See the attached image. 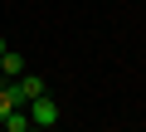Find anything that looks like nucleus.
Listing matches in <instances>:
<instances>
[{
  "label": "nucleus",
  "mask_w": 146,
  "mask_h": 132,
  "mask_svg": "<svg viewBox=\"0 0 146 132\" xmlns=\"http://www.w3.org/2000/svg\"><path fill=\"white\" fill-rule=\"evenodd\" d=\"M29 122H34V127H54V122H58V108H54L49 93H39V98L29 103Z\"/></svg>",
  "instance_id": "obj_1"
},
{
  "label": "nucleus",
  "mask_w": 146,
  "mask_h": 132,
  "mask_svg": "<svg viewBox=\"0 0 146 132\" xmlns=\"http://www.w3.org/2000/svg\"><path fill=\"white\" fill-rule=\"evenodd\" d=\"M15 93H20V103H34V98L44 93V78H39V74H20V78H15Z\"/></svg>",
  "instance_id": "obj_2"
},
{
  "label": "nucleus",
  "mask_w": 146,
  "mask_h": 132,
  "mask_svg": "<svg viewBox=\"0 0 146 132\" xmlns=\"http://www.w3.org/2000/svg\"><path fill=\"white\" fill-rule=\"evenodd\" d=\"M10 108H20V93H15V78H5V83H0V122L10 117Z\"/></svg>",
  "instance_id": "obj_3"
},
{
  "label": "nucleus",
  "mask_w": 146,
  "mask_h": 132,
  "mask_svg": "<svg viewBox=\"0 0 146 132\" xmlns=\"http://www.w3.org/2000/svg\"><path fill=\"white\" fill-rule=\"evenodd\" d=\"M20 74H25V59L5 49V54H0V78H20Z\"/></svg>",
  "instance_id": "obj_4"
},
{
  "label": "nucleus",
  "mask_w": 146,
  "mask_h": 132,
  "mask_svg": "<svg viewBox=\"0 0 146 132\" xmlns=\"http://www.w3.org/2000/svg\"><path fill=\"white\" fill-rule=\"evenodd\" d=\"M0 127H5V132H25V127H34V122H29V113H25V108H10V117L0 122Z\"/></svg>",
  "instance_id": "obj_5"
},
{
  "label": "nucleus",
  "mask_w": 146,
  "mask_h": 132,
  "mask_svg": "<svg viewBox=\"0 0 146 132\" xmlns=\"http://www.w3.org/2000/svg\"><path fill=\"white\" fill-rule=\"evenodd\" d=\"M25 132H49V127H25Z\"/></svg>",
  "instance_id": "obj_6"
},
{
  "label": "nucleus",
  "mask_w": 146,
  "mask_h": 132,
  "mask_svg": "<svg viewBox=\"0 0 146 132\" xmlns=\"http://www.w3.org/2000/svg\"><path fill=\"white\" fill-rule=\"evenodd\" d=\"M0 54H5V39H0Z\"/></svg>",
  "instance_id": "obj_7"
},
{
  "label": "nucleus",
  "mask_w": 146,
  "mask_h": 132,
  "mask_svg": "<svg viewBox=\"0 0 146 132\" xmlns=\"http://www.w3.org/2000/svg\"><path fill=\"white\" fill-rule=\"evenodd\" d=\"M0 83H5V78H0Z\"/></svg>",
  "instance_id": "obj_8"
}]
</instances>
